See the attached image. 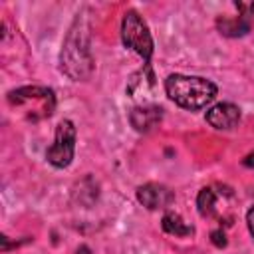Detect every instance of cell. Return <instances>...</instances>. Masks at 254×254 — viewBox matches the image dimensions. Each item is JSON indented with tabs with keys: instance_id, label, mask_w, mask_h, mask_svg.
I'll use <instances>...</instances> for the list:
<instances>
[{
	"instance_id": "1",
	"label": "cell",
	"mask_w": 254,
	"mask_h": 254,
	"mask_svg": "<svg viewBox=\"0 0 254 254\" xmlns=\"http://www.w3.org/2000/svg\"><path fill=\"white\" fill-rule=\"evenodd\" d=\"M60 65H62V71L75 81L87 79L93 71V58L89 48V26L85 18H79V14L73 20V26L69 28L64 40Z\"/></svg>"
},
{
	"instance_id": "2",
	"label": "cell",
	"mask_w": 254,
	"mask_h": 254,
	"mask_svg": "<svg viewBox=\"0 0 254 254\" xmlns=\"http://www.w3.org/2000/svg\"><path fill=\"white\" fill-rule=\"evenodd\" d=\"M165 91L171 101L185 109H202L216 97V85L198 75H181L173 73L165 79Z\"/></svg>"
},
{
	"instance_id": "3",
	"label": "cell",
	"mask_w": 254,
	"mask_h": 254,
	"mask_svg": "<svg viewBox=\"0 0 254 254\" xmlns=\"http://www.w3.org/2000/svg\"><path fill=\"white\" fill-rule=\"evenodd\" d=\"M121 40L129 50L139 54L145 60V64H149V60L153 56V38H151V32H149L147 24L143 22V18L135 10L125 12V16H123Z\"/></svg>"
},
{
	"instance_id": "4",
	"label": "cell",
	"mask_w": 254,
	"mask_h": 254,
	"mask_svg": "<svg viewBox=\"0 0 254 254\" xmlns=\"http://www.w3.org/2000/svg\"><path fill=\"white\" fill-rule=\"evenodd\" d=\"M75 151V127L69 119H64L56 127L54 145L46 151V159L56 169H64L71 163Z\"/></svg>"
},
{
	"instance_id": "5",
	"label": "cell",
	"mask_w": 254,
	"mask_h": 254,
	"mask_svg": "<svg viewBox=\"0 0 254 254\" xmlns=\"http://www.w3.org/2000/svg\"><path fill=\"white\" fill-rule=\"evenodd\" d=\"M206 121L214 129H232L240 121V109L234 103H216L206 111Z\"/></svg>"
},
{
	"instance_id": "6",
	"label": "cell",
	"mask_w": 254,
	"mask_h": 254,
	"mask_svg": "<svg viewBox=\"0 0 254 254\" xmlns=\"http://www.w3.org/2000/svg\"><path fill=\"white\" fill-rule=\"evenodd\" d=\"M161 117H163V109L157 107V105H139V107L131 109V113H129L131 125L141 133L151 131L153 127H157Z\"/></svg>"
},
{
	"instance_id": "7",
	"label": "cell",
	"mask_w": 254,
	"mask_h": 254,
	"mask_svg": "<svg viewBox=\"0 0 254 254\" xmlns=\"http://www.w3.org/2000/svg\"><path fill=\"white\" fill-rule=\"evenodd\" d=\"M153 89H155V73L151 65L145 64V67H141L137 73L131 75L127 83V93L129 97H143V95H151Z\"/></svg>"
},
{
	"instance_id": "8",
	"label": "cell",
	"mask_w": 254,
	"mask_h": 254,
	"mask_svg": "<svg viewBox=\"0 0 254 254\" xmlns=\"http://www.w3.org/2000/svg\"><path fill=\"white\" fill-rule=\"evenodd\" d=\"M137 200L143 206H147L149 210H155V208L165 206L171 200V192L161 185L149 183V185H143V187L137 189Z\"/></svg>"
},
{
	"instance_id": "9",
	"label": "cell",
	"mask_w": 254,
	"mask_h": 254,
	"mask_svg": "<svg viewBox=\"0 0 254 254\" xmlns=\"http://www.w3.org/2000/svg\"><path fill=\"white\" fill-rule=\"evenodd\" d=\"M216 26L220 30V34L236 38V36H244L250 30V16H238V18H218Z\"/></svg>"
},
{
	"instance_id": "10",
	"label": "cell",
	"mask_w": 254,
	"mask_h": 254,
	"mask_svg": "<svg viewBox=\"0 0 254 254\" xmlns=\"http://www.w3.org/2000/svg\"><path fill=\"white\" fill-rule=\"evenodd\" d=\"M161 224H163V230L165 232L175 234V236H189V234H192V226L185 224L183 218L179 214H173V212H167L163 216Z\"/></svg>"
},
{
	"instance_id": "11",
	"label": "cell",
	"mask_w": 254,
	"mask_h": 254,
	"mask_svg": "<svg viewBox=\"0 0 254 254\" xmlns=\"http://www.w3.org/2000/svg\"><path fill=\"white\" fill-rule=\"evenodd\" d=\"M214 204H216V194L212 189H202L196 196V206H198V212L202 216H210L214 212Z\"/></svg>"
},
{
	"instance_id": "12",
	"label": "cell",
	"mask_w": 254,
	"mask_h": 254,
	"mask_svg": "<svg viewBox=\"0 0 254 254\" xmlns=\"http://www.w3.org/2000/svg\"><path fill=\"white\" fill-rule=\"evenodd\" d=\"M210 240H212V244L218 246V248H224V246H226V234H224L222 230H212V232H210Z\"/></svg>"
},
{
	"instance_id": "13",
	"label": "cell",
	"mask_w": 254,
	"mask_h": 254,
	"mask_svg": "<svg viewBox=\"0 0 254 254\" xmlns=\"http://www.w3.org/2000/svg\"><path fill=\"white\" fill-rule=\"evenodd\" d=\"M246 224H248V230H250V234L254 236V206L248 210V214H246Z\"/></svg>"
},
{
	"instance_id": "14",
	"label": "cell",
	"mask_w": 254,
	"mask_h": 254,
	"mask_svg": "<svg viewBox=\"0 0 254 254\" xmlns=\"http://www.w3.org/2000/svg\"><path fill=\"white\" fill-rule=\"evenodd\" d=\"M242 165H244V167H250V169H252V167H254V153L246 155V157L242 159Z\"/></svg>"
},
{
	"instance_id": "15",
	"label": "cell",
	"mask_w": 254,
	"mask_h": 254,
	"mask_svg": "<svg viewBox=\"0 0 254 254\" xmlns=\"http://www.w3.org/2000/svg\"><path fill=\"white\" fill-rule=\"evenodd\" d=\"M77 254H89V248H87V246H81V248L77 250Z\"/></svg>"
}]
</instances>
